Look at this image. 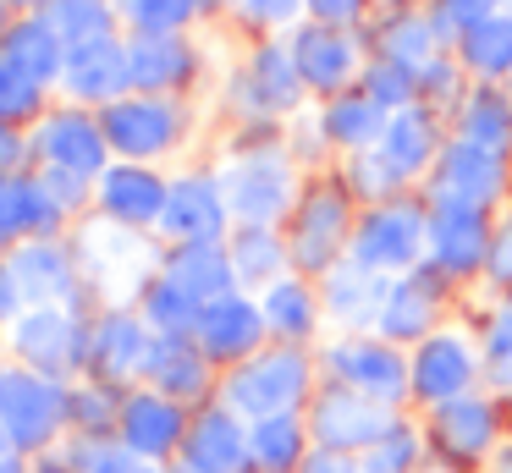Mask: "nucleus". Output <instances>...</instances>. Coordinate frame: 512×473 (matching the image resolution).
Wrapping results in <instances>:
<instances>
[{
    "mask_svg": "<svg viewBox=\"0 0 512 473\" xmlns=\"http://www.w3.org/2000/svg\"><path fill=\"white\" fill-rule=\"evenodd\" d=\"M446 138H441V121H435V110L424 105H408V110H391L386 121V138H380V154H386V165L402 176V182H413V176L435 171V160H441Z\"/></svg>",
    "mask_w": 512,
    "mask_h": 473,
    "instance_id": "25",
    "label": "nucleus"
},
{
    "mask_svg": "<svg viewBox=\"0 0 512 473\" xmlns=\"http://www.w3.org/2000/svg\"><path fill=\"white\" fill-rule=\"evenodd\" d=\"M0 473H23V462H17V451H0Z\"/></svg>",
    "mask_w": 512,
    "mask_h": 473,
    "instance_id": "58",
    "label": "nucleus"
},
{
    "mask_svg": "<svg viewBox=\"0 0 512 473\" xmlns=\"http://www.w3.org/2000/svg\"><path fill=\"white\" fill-rule=\"evenodd\" d=\"M0 55H12L34 83H61V66H67V39L50 28L45 11H17V22L0 28Z\"/></svg>",
    "mask_w": 512,
    "mask_h": 473,
    "instance_id": "29",
    "label": "nucleus"
},
{
    "mask_svg": "<svg viewBox=\"0 0 512 473\" xmlns=\"http://www.w3.org/2000/svg\"><path fill=\"white\" fill-rule=\"evenodd\" d=\"M353 193L342 182H309L292 204V226H287V253L292 270L303 275H325L342 264V248L353 242Z\"/></svg>",
    "mask_w": 512,
    "mask_h": 473,
    "instance_id": "2",
    "label": "nucleus"
},
{
    "mask_svg": "<svg viewBox=\"0 0 512 473\" xmlns=\"http://www.w3.org/2000/svg\"><path fill=\"white\" fill-rule=\"evenodd\" d=\"M6 259H12V275H17V286H23L28 308H39V303H67L72 308L78 281H83L78 248H67V242H56V237H28V242H17Z\"/></svg>",
    "mask_w": 512,
    "mask_h": 473,
    "instance_id": "19",
    "label": "nucleus"
},
{
    "mask_svg": "<svg viewBox=\"0 0 512 473\" xmlns=\"http://www.w3.org/2000/svg\"><path fill=\"white\" fill-rule=\"evenodd\" d=\"M144 374H149V391L171 396V402H199L210 391V358L199 352L193 336H155Z\"/></svg>",
    "mask_w": 512,
    "mask_h": 473,
    "instance_id": "28",
    "label": "nucleus"
},
{
    "mask_svg": "<svg viewBox=\"0 0 512 473\" xmlns=\"http://www.w3.org/2000/svg\"><path fill=\"white\" fill-rule=\"evenodd\" d=\"M490 281L512 292V215H501V226L490 231V259H485Z\"/></svg>",
    "mask_w": 512,
    "mask_h": 473,
    "instance_id": "53",
    "label": "nucleus"
},
{
    "mask_svg": "<svg viewBox=\"0 0 512 473\" xmlns=\"http://www.w3.org/2000/svg\"><path fill=\"white\" fill-rule=\"evenodd\" d=\"M325 369H331L336 385H347V391H364V396H375V402H397L402 391H413L408 358H402V352L391 347L386 336H380V341H369V336L336 341V347L325 352Z\"/></svg>",
    "mask_w": 512,
    "mask_h": 473,
    "instance_id": "12",
    "label": "nucleus"
},
{
    "mask_svg": "<svg viewBox=\"0 0 512 473\" xmlns=\"http://www.w3.org/2000/svg\"><path fill=\"white\" fill-rule=\"evenodd\" d=\"M182 462L193 473H243L254 468V446H248V429L232 407H204L188 424L182 440Z\"/></svg>",
    "mask_w": 512,
    "mask_h": 473,
    "instance_id": "22",
    "label": "nucleus"
},
{
    "mask_svg": "<svg viewBox=\"0 0 512 473\" xmlns=\"http://www.w3.org/2000/svg\"><path fill=\"white\" fill-rule=\"evenodd\" d=\"M149 462L127 446H105V440H89L78 446V473H144Z\"/></svg>",
    "mask_w": 512,
    "mask_h": 473,
    "instance_id": "50",
    "label": "nucleus"
},
{
    "mask_svg": "<svg viewBox=\"0 0 512 473\" xmlns=\"http://www.w3.org/2000/svg\"><path fill=\"white\" fill-rule=\"evenodd\" d=\"M237 88H243V105L254 116H287V110L303 105L309 83L298 72V55H292V39H265L248 66L237 72Z\"/></svg>",
    "mask_w": 512,
    "mask_h": 473,
    "instance_id": "17",
    "label": "nucleus"
},
{
    "mask_svg": "<svg viewBox=\"0 0 512 473\" xmlns=\"http://www.w3.org/2000/svg\"><path fill=\"white\" fill-rule=\"evenodd\" d=\"M171 473H193V468H188V462H182V468H171Z\"/></svg>",
    "mask_w": 512,
    "mask_h": 473,
    "instance_id": "61",
    "label": "nucleus"
},
{
    "mask_svg": "<svg viewBox=\"0 0 512 473\" xmlns=\"http://www.w3.org/2000/svg\"><path fill=\"white\" fill-rule=\"evenodd\" d=\"M39 110H45V83H34L12 55H0V121L23 127V121H34Z\"/></svg>",
    "mask_w": 512,
    "mask_h": 473,
    "instance_id": "43",
    "label": "nucleus"
},
{
    "mask_svg": "<svg viewBox=\"0 0 512 473\" xmlns=\"http://www.w3.org/2000/svg\"><path fill=\"white\" fill-rule=\"evenodd\" d=\"M490 231H496L490 226V209L430 198V264L446 275V281H463V275L485 270Z\"/></svg>",
    "mask_w": 512,
    "mask_h": 473,
    "instance_id": "11",
    "label": "nucleus"
},
{
    "mask_svg": "<svg viewBox=\"0 0 512 473\" xmlns=\"http://www.w3.org/2000/svg\"><path fill=\"white\" fill-rule=\"evenodd\" d=\"M100 127H105V138H111L116 160L149 165L155 154L177 149L182 105H177V99H160V94H122L116 105L100 110Z\"/></svg>",
    "mask_w": 512,
    "mask_h": 473,
    "instance_id": "7",
    "label": "nucleus"
},
{
    "mask_svg": "<svg viewBox=\"0 0 512 473\" xmlns=\"http://www.w3.org/2000/svg\"><path fill=\"white\" fill-rule=\"evenodd\" d=\"M61 215L50 209V198L39 193L34 176L0 171V253H12L28 237H56Z\"/></svg>",
    "mask_w": 512,
    "mask_h": 473,
    "instance_id": "30",
    "label": "nucleus"
},
{
    "mask_svg": "<svg viewBox=\"0 0 512 473\" xmlns=\"http://www.w3.org/2000/svg\"><path fill=\"white\" fill-rule=\"evenodd\" d=\"M12 352L23 369L61 380V374H78L89 363V325L67 303H39L12 325Z\"/></svg>",
    "mask_w": 512,
    "mask_h": 473,
    "instance_id": "5",
    "label": "nucleus"
},
{
    "mask_svg": "<svg viewBox=\"0 0 512 473\" xmlns=\"http://www.w3.org/2000/svg\"><path fill=\"white\" fill-rule=\"evenodd\" d=\"M226 407L237 418H276V413H298V402L309 396V358L298 347H270V352H254L243 358L221 385Z\"/></svg>",
    "mask_w": 512,
    "mask_h": 473,
    "instance_id": "4",
    "label": "nucleus"
},
{
    "mask_svg": "<svg viewBox=\"0 0 512 473\" xmlns=\"http://www.w3.org/2000/svg\"><path fill=\"white\" fill-rule=\"evenodd\" d=\"M347 182H353L358 198H369V204H386V198H402V176L386 165V154L380 149H364L347 160Z\"/></svg>",
    "mask_w": 512,
    "mask_h": 473,
    "instance_id": "45",
    "label": "nucleus"
},
{
    "mask_svg": "<svg viewBox=\"0 0 512 473\" xmlns=\"http://www.w3.org/2000/svg\"><path fill=\"white\" fill-rule=\"evenodd\" d=\"M61 424H67V391H61V380H45L34 369L0 374V429H6L12 451L50 446Z\"/></svg>",
    "mask_w": 512,
    "mask_h": 473,
    "instance_id": "6",
    "label": "nucleus"
},
{
    "mask_svg": "<svg viewBox=\"0 0 512 473\" xmlns=\"http://www.w3.org/2000/svg\"><path fill=\"white\" fill-rule=\"evenodd\" d=\"M309 424L298 413H276V418H259L248 429V446H254V468L265 473H292L309 462Z\"/></svg>",
    "mask_w": 512,
    "mask_h": 473,
    "instance_id": "37",
    "label": "nucleus"
},
{
    "mask_svg": "<svg viewBox=\"0 0 512 473\" xmlns=\"http://www.w3.org/2000/svg\"><path fill=\"white\" fill-rule=\"evenodd\" d=\"M226 259H232L237 286H276L292 253L276 226H232L226 231Z\"/></svg>",
    "mask_w": 512,
    "mask_h": 473,
    "instance_id": "33",
    "label": "nucleus"
},
{
    "mask_svg": "<svg viewBox=\"0 0 512 473\" xmlns=\"http://www.w3.org/2000/svg\"><path fill=\"white\" fill-rule=\"evenodd\" d=\"M485 369H490V380H496V391H501V396H512V308H501V319L490 325Z\"/></svg>",
    "mask_w": 512,
    "mask_h": 473,
    "instance_id": "49",
    "label": "nucleus"
},
{
    "mask_svg": "<svg viewBox=\"0 0 512 473\" xmlns=\"http://www.w3.org/2000/svg\"><path fill=\"white\" fill-rule=\"evenodd\" d=\"M441 44H446V33L435 28L430 11H397V17H386L375 28V55H380V61L408 66L419 83H424V72H435V66L446 61Z\"/></svg>",
    "mask_w": 512,
    "mask_h": 473,
    "instance_id": "27",
    "label": "nucleus"
},
{
    "mask_svg": "<svg viewBox=\"0 0 512 473\" xmlns=\"http://www.w3.org/2000/svg\"><path fill=\"white\" fill-rule=\"evenodd\" d=\"M424 253H430V204H413V198L369 204L347 242V259L375 275H408L419 270Z\"/></svg>",
    "mask_w": 512,
    "mask_h": 473,
    "instance_id": "1",
    "label": "nucleus"
},
{
    "mask_svg": "<svg viewBox=\"0 0 512 473\" xmlns=\"http://www.w3.org/2000/svg\"><path fill=\"white\" fill-rule=\"evenodd\" d=\"M386 429H397L391 402H375L347 385H331L309 413V435L320 440V451H369Z\"/></svg>",
    "mask_w": 512,
    "mask_h": 473,
    "instance_id": "8",
    "label": "nucleus"
},
{
    "mask_svg": "<svg viewBox=\"0 0 512 473\" xmlns=\"http://www.w3.org/2000/svg\"><path fill=\"white\" fill-rule=\"evenodd\" d=\"M23 314H28V297H23V286H17V275H12V259L0 253V325H17Z\"/></svg>",
    "mask_w": 512,
    "mask_h": 473,
    "instance_id": "54",
    "label": "nucleus"
},
{
    "mask_svg": "<svg viewBox=\"0 0 512 473\" xmlns=\"http://www.w3.org/2000/svg\"><path fill=\"white\" fill-rule=\"evenodd\" d=\"M507 308H512V303H507Z\"/></svg>",
    "mask_w": 512,
    "mask_h": 473,
    "instance_id": "63",
    "label": "nucleus"
},
{
    "mask_svg": "<svg viewBox=\"0 0 512 473\" xmlns=\"http://www.w3.org/2000/svg\"><path fill=\"white\" fill-rule=\"evenodd\" d=\"M501 193H507V154H490L468 138H446L441 160H435V171H430V198L490 209Z\"/></svg>",
    "mask_w": 512,
    "mask_h": 473,
    "instance_id": "9",
    "label": "nucleus"
},
{
    "mask_svg": "<svg viewBox=\"0 0 512 473\" xmlns=\"http://www.w3.org/2000/svg\"><path fill=\"white\" fill-rule=\"evenodd\" d=\"M221 193L232 209V226H276L298 204V182H292V160L281 149H237L221 165Z\"/></svg>",
    "mask_w": 512,
    "mask_h": 473,
    "instance_id": "3",
    "label": "nucleus"
},
{
    "mask_svg": "<svg viewBox=\"0 0 512 473\" xmlns=\"http://www.w3.org/2000/svg\"><path fill=\"white\" fill-rule=\"evenodd\" d=\"M39 193L50 198V209H56L61 220H72L83 204L94 198V176H78V171H61V165H39L34 171Z\"/></svg>",
    "mask_w": 512,
    "mask_h": 473,
    "instance_id": "46",
    "label": "nucleus"
},
{
    "mask_svg": "<svg viewBox=\"0 0 512 473\" xmlns=\"http://www.w3.org/2000/svg\"><path fill=\"white\" fill-rule=\"evenodd\" d=\"M155 231L171 237V248H182V242H226L232 209H226L221 176H177L166 193V215H160Z\"/></svg>",
    "mask_w": 512,
    "mask_h": 473,
    "instance_id": "14",
    "label": "nucleus"
},
{
    "mask_svg": "<svg viewBox=\"0 0 512 473\" xmlns=\"http://www.w3.org/2000/svg\"><path fill=\"white\" fill-rule=\"evenodd\" d=\"M386 292H391L386 275L364 270V264H353V259L325 270V314H336L342 325H369V319H380Z\"/></svg>",
    "mask_w": 512,
    "mask_h": 473,
    "instance_id": "34",
    "label": "nucleus"
},
{
    "mask_svg": "<svg viewBox=\"0 0 512 473\" xmlns=\"http://www.w3.org/2000/svg\"><path fill=\"white\" fill-rule=\"evenodd\" d=\"M358 88H364V94H375L386 110H408V105H419V77H413L408 66H397V61H380V55L364 66Z\"/></svg>",
    "mask_w": 512,
    "mask_h": 473,
    "instance_id": "44",
    "label": "nucleus"
},
{
    "mask_svg": "<svg viewBox=\"0 0 512 473\" xmlns=\"http://www.w3.org/2000/svg\"><path fill=\"white\" fill-rule=\"evenodd\" d=\"M116 11L133 33H182L199 17V0H116Z\"/></svg>",
    "mask_w": 512,
    "mask_h": 473,
    "instance_id": "42",
    "label": "nucleus"
},
{
    "mask_svg": "<svg viewBox=\"0 0 512 473\" xmlns=\"http://www.w3.org/2000/svg\"><path fill=\"white\" fill-rule=\"evenodd\" d=\"M166 193H171L166 176H160L155 165H138V160L105 165V176L94 182V204H100V215L116 220V226H133V231L160 226V215H166Z\"/></svg>",
    "mask_w": 512,
    "mask_h": 473,
    "instance_id": "15",
    "label": "nucleus"
},
{
    "mask_svg": "<svg viewBox=\"0 0 512 473\" xmlns=\"http://www.w3.org/2000/svg\"><path fill=\"white\" fill-rule=\"evenodd\" d=\"M45 473H61V468H45Z\"/></svg>",
    "mask_w": 512,
    "mask_h": 473,
    "instance_id": "62",
    "label": "nucleus"
},
{
    "mask_svg": "<svg viewBox=\"0 0 512 473\" xmlns=\"http://www.w3.org/2000/svg\"><path fill=\"white\" fill-rule=\"evenodd\" d=\"M34 154L39 165H61V171H78V176H105V154H111V138H105L100 116L83 105H67V110H50L34 132Z\"/></svg>",
    "mask_w": 512,
    "mask_h": 473,
    "instance_id": "10",
    "label": "nucleus"
},
{
    "mask_svg": "<svg viewBox=\"0 0 512 473\" xmlns=\"http://www.w3.org/2000/svg\"><path fill=\"white\" fill-rule=\"evenodd\" d=\"M457 138L479 143L490 154H507L512 149V99L496 83L468 88L463 105H457Z\"/></svg>",
    "mask_w": 512,
    "mask_h": 473,
    "instance_id": "36",
    "label": "nucleus"
},
{
    "mask_svg": "<svg viewBox=\"0 0 512 473\" xmlns=\"http://www.w3.org/2000/svg\"><path fill=\"white\" fill-rule=\"evenodd\" d=\"M435 440H441L446 457L474 462L496 446V407L479 402V396H457V402L435 407Z\"/></svg>",
    "mask_w": 512,
    "mask_h": 473,
    "instance_id": "32",
    "label": "nucleus"
},
{
    "mask_svg": "<svg viewBox=\"0 0 512 473\" xmlns=\"http://www.w3.org/2000/svg\"><path fill=\"white\" fill-rule=\"evenodd\" d=\"M149 347H155V330L144 325V314H127V308H111L89 325V369L94 380H133L144 374Z\"/></svg>",
    "mask_w": 512,
    "mask_h": 473,
    "instance_id": "21",
    "label": "nucleus"
},
{
    "mask_svg": "<svg viewBox=\"0 0 512 473\" xmlns=\"http://www.w3.org/2000/svg\"><path fill=\"white\" fill-rule=\"evenodd\" d=\"M501 0H430V17L446 39H463L468 28H479L485 17H496Z\"/></svg>",
    "mask_w": 512,
    "mask_h": 473,
    "instance_id": "48",
    "label": "nucleus"
},
{
    "mask_svg": "<svg viewBox=\"0 0 512 473\" xmlns=\"http://www.w3.org/2000/svg\"><path fill=\"white\" fill-rule=\"evenodd\" d=\"M232 11L254 28H287L298 22V11H309V0H232Z\"/></svg>",
    "mask_w": 512,
    "mask_h": 473,
    "instance_id": "51",
    "label": "nucleus"
},
{
    "mask_svg": "<svg viewBox=\"0 0 512 473\" xmlns=\"http://www.w3.org/2000/svg\"><path fill=\"white\" fill-rule=\"evenodd\" d=\"M413 462H419V440H413V429H402V424L386 429L369 451H358V468L364 473H413Z\"/></svg>",
    "mask_w": 512,
    "mask_h": 473,
    "instance_id": "47",
    "label": "nucleus"
},
{
    "mask_svg": "<svg viewBox=\"0 0 512 473\" xmlns=\"http://www.w3.org/2000/svg\"><path fill=\"white\" fill-rule=\"evenodd\" d=\"M45 17L67 44H89V39H111L122 11H116L111 0H50Z\"/></svg>",
    "mask_w": 512,
    "mask_h": 473,
    "instance_id": "41",
    "label": "nucleus"
},
{
    "mask_svg": "<svg viewBox=\"0 0 512 473\" xmlns=\"http://www.w3.org/2000/svg\"><path fill=\"white\" fill-rule=\"evenodd\" d=\"M127 66H133V94L177 99L199 77V50L182 33H133L127 39Z\"/></svg>",
    "mask_w": 512,
    "mask_h": 473,
    "instance_id": "20",
    "label": "nucleus"
},
{
    "mask_svg": "<svg viewBox=\"0 0 512 473\" xmlns=\"http://www.w3.org/2000/svg\"><path fill=\"white\" fill-rule=\"evenodd\" d=\"M61 88L78 105H116L122 94H133V66H127V44L116 39H89L67 44V66H61Z\"/></svg>",
    "mask_w": 512,
    "mask_h": 473,
    "instance_id": "16",
    "label": "nucleus"
},
{
    "mask_svg": "<svg viewBox=\"0 0 512 473\" xmlns=\"http://www.w3.org/2000/svg\"><path fill=\"white\" fill-rule=\"evenodd\" d=\"M369 0H309V17L314 22H331V28H353L364 17Z\"/></svg>",
    "mask_w": 512,
    "mask_h": 473,
    "instance_id": "55",
    "label": "nucleus"
},
{
    "mask_svg": "<svg viewBox=\"0 0 512 473\" xmlns=\"http://www.w3.org/2000/svg\"><path fill=\"white\" fill-rule=\"evenodd\" d=\"M413 369V396H424V402H457V396L468 391V380H474V352H468L463 336H452V330H441V336H424L419 352L408 358Z\"/></svg>",
    "mask_w": 512,
    "mask_h": 473,
    "instance_id": "24",
    "label": "nucleus"
},
{
    "mask_svg": "<svg viewBox=\"0 0 512 473\" xmlns=\"http://www.w3.org/2000/svg\"><path fill=\"white\" fill-rule=\"evenodd\" d=\"M292 55H298V72L309 83V94L336 99L364 77V50L347 39V28H331V22H303L292 33Z\"/></svg>",
    "mask_w": 512,
    "mask_h": 473,
    "instance_id": "13",
    "label": "nucleus"
},
{
    "mask_svg": "<svg viewBox=\"0 0 512 473\" xmlns=\"http://www.w3.org/2000/svg\"><path fill=\"white\" fill-rule=\"evenodd\" d=\"M138 314H144V325L155 330V336H193V330H199L204 303L188 292V286L171 281L166 270H155V281L138 292Z\"/></svg>",
    "mask_w": 512,
    "mask_h": 473,
    "instance_id": "39",
    "label": "nucleus"
},
{
    "mask_svg": "<svg viewBox=\"0 0 512 473\" xmlns=\"http://www.w3.org/2000/svg\"><path fill=\"white\" fill-rule=\"evenodd\" d=\"M265 325L270 336H281L292 347V341L314 336V319H320V297H314V286L303 281V275H281L276 286H265Z\"/></svg>",
    "mask_w": 512,
    "mask_h": 473,
    "instance_id": "40",
    "label": "nucleus"
},
{
    "mask_svg": "<svg viewBox=\"0 0 512 473\" xmlns=\"http://www.w3.org/2000/svg\"><path fill=\"white\" fill-rule=\"evenodd\" d=\"M116 429H122V446L138 451L144 462L171 457V451L188 440V418H182V402H171V396H160V391L127 396L122 413H116Z\"/></svg>",
    "mask_w": 512,
    "mask_h": 473,
    "instance_id": "23",
    "label": "nucleus"
},
{
    "mask_svg": "<svg viewBox=\"0 0 512 473\" xmlns=\"http://www.w3.org/2000/svg\"><path fill=\"white\" fill-rule=\"evenodd\" d=\"M6 6H17V11H45L50 0H6Z\"/></svg>",
    "mask_w": 512,
    "mask_h": 473,
    "instance_id": "59",
    "label": "nucleus"
},
{
    "mask_svg": "<svg viewBox=\"0 0 512 473\" xmlns=\"http://www.w3.org/2000/svg\"><path fill=\"white\" fill-rule=\"evenodd\" d=\"M386 121H391V110L380 105L375 94H364V88H347V94L325 99V110H320V132L336 143V149H347V154L380 149Z\"/></svg>",
    "mask_w": 512,
    "mask_h": 473,
    "instance_id": "31",
    "label": "nucleus"
},
{
    "mask_svg": "<svg viewBox=\"0 0 512 473\" xmlns=\"http://www.w3.org/2000/svg\"><path fill=\"white\" fill-rule=\"evenodd\" d=\"M67 418H78V424H89V429L111 424V391H105V380L83 385V391H67Z\"/></svg>",
    "mask_w": 512,
    "mask_h": 473,
    "instance_id": "52",
    "label": "nucleus"
},
{
    "mask_svg": "<svg viewBox=\"0 0 512 473\" xmlns=\"http://www.w3.org/2000/svg\"><path fill=\"white\" fill-rule=\"evenodd\" d=\"M490 473H512V451H501V457H496V468H490Z\"/></svg>",
    "mask_w": 512,
    "mask_h": 473,
    "instance_id": "60",
    "label": "nucleus"
},
{
    "mask_svg": "<svg viewBox=\"0 0 512 473\" xmlns=\"http://www.w3.org/2000/svg\"><path fill=\"white\" fill-rule=\"evenodd\" d=\"M441 281L446 275L435 270H413V275H397L391 281V292H386V308H380V336L386 341H413V336H430V325H435V314H441Z\"/></svg>",
    "mask_w": 512,
    "mask_h": 473,
    "instance_id": "26",
    "label": "nucleus"
},
{
    "mask_svg": "<svg viewBox=\"0 0 512 473\" xmlns=\"http://www.w3.org/2000/svg\"><path fill=\"white\" fill-rule=\"evenodd\" d=\"M265 336H270L265 308H259L254 297H243V292H226V297H215V303H204L199 330H193V341H199V352L210 363H243V358H254Z\"/></svg>",
    "mask_w": 512,
    "mask_h": 473,
    "instance_id": "18",
    "label": "nucleus"
},
{
    "mask_svg": "<svg viewBox=\"0 0 512 473\" xmlns=\"http://www.w3.org/2000/svg\"><path fill=\"white\" fill-rule=\"evenodd\" d=\"M457 61H463V72H474L479 83L512 77V11H496V17H485L479 28H468L463 39H457Z\"/></svg>",
    "mask_w": 512,
    "mask_h": 473,
    "instance_id": "38",
    "label": "nucleus"
},
{
    "mask_svg": "<svg viewBox=\"0 0 512 473\" xmlns=\"http://www.w3.org/2000/svg\"><path fill=\"white\" fill-rule=\"evenodd\" d=\"M160 270H166L177 286H188L199 303H215V297H226L237 286L232 259H226V242H182V248H171L166 259H160Z\"/></svg>",
    "mask_w": 512,
    "mask_h": 473,
    "instance_id": "35",
    "label": "nucleus"
},
{
    "mask_svg": "<svg viewBox=\"0 0 512 473\" xmlns=\"http://www.w3.org/2000/svg\"><path fill=\"white\" fill-rule=\"evenodd\" d=\"M28 149H34V143H28L23 132L6 121V127H0V171H17V165L28 160Z\"/></svg>",
    "mask_w": 512,
    "mask_h": 473,
    "instance_id": "56",
    "label": "nucleus"
},
{
    "mask_svg": "<svg viewBox=\"0 0 512 473\" xmlns=\"http://www.w3.org/2000/svg\"><path fill=\"white\" fill-rule=\"evenodd\" d=\"M298 473H364V468H358V462L347 457V451H314V457L303 462Z\"/></svg>",
    "mask_w": 512,
    "mask_h": 473,
    "instance_id": "57",
    "label": "nucleus"
}]
</instances>
